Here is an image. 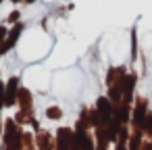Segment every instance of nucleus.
I'll return each instance as SVG.
<instances>
[{"instance_id": "obj_1", "label": "nucleus", "mask_w": 152, "mask_h": 150, "mask_svg": "<svg viewBox=\"0 0 152 150\" xmlns=\"http://www.w3.org/2000/svg\"><path fill=\"white\" fill-rule=\"evenodd\" d=\"M19 83L21 79L17 75H13L9 81H7V90H4V106H15L17 104V96H19Z\"/></svg>"}, {"instance_id": "obj_2", "label": "nucleus", "mask_w": 152, "mask_h": 150, "mask_svg": "<svg viewBox=\"0 0 152 150\" xmlns=\"http://www.w3.org/2000/svg\"><path fill=\"white\" fill-rule=\"evenodd\" d=\"M135 81H137V75H135L133 71H131V73H125V77H123V83H121V90H123V102H125V104H131Z\"/></svg>"}, {"instance_id": "obj_3", "label": "nucleus", "mask_w": 152, "mask_h": 150, "mask_svg": "<svg viewBox=\"0 0 152 150\" xmlns=\"http://www.w3.org/2000/svg\"><path fill=\"white\" fill-rule=\"evenodd\" d=\"M96 110H98L102 117H106V119H113V115H115V106H113V102H110L106 96H100V98L96 100Z\"/></svg>"}, {"instance_id": "obj_4", "label": "nucleus", "mask_w": 152, "mask_h": 150, "mask_svg": "<svg viewBox=\"0 0 152 150\" xmlns=\"http://www.w3.org/2000/svg\"><path fill=\"white\" fill-rule=\"evenodd\" d=\"M17 104L21 106V110H31V94H29L27 88H21V90H19Z\"/></svg>"}, {"instance_id": "obj_5", "label": "nucleus", "mask_w": 152, "mask_h": 150, "mask_svg": "<svg viewBox=\"0 0 152 150\" xmlns=\"http://www.w3.org/2000/svg\"><path fill=\"white\" fill-rule=\"evenodd\" d=\"M46 117L52 119V121H58V119L63 117V108H61V106H48V108H46Z\"/></svg>"}, {"instance_id": "obj_6", "label": "nucleus", "mask_w": 152, "mask_h": 150, "mask_svg": "<svg viewBox=\"0 0 152 150\" xmlns=\"http://www.w3.org/2000/svg\"><path fill=\"white\" fill-rule=\"evenodd\" d=\"M19 19H21V13H19L17 9H15V11H11V13H9V17H7V21H9V23H13V25H17V23H19Z\"/></svg>"}, {"instance_id": "obj_7", "label": "nucleus", "mask_w": 152, "mask_h": 150, "mask_svg": "<svg viewBox=\"0 0 152 150\" xmlns=\"http://www.w3.org/2000/svg\"><path fill=\"white\" fill-rule=\"evenodd\" d=\"M7 36H9V29H7L4 25H0V46L7 42Z\"/></svg>"}, {"instance_id": "obj_8", "label": "nucleus", "mask_w": 152, "mask_h": 150, "mask_svg": "<svg viewBox=\"0 0 152 150\" xmlns=\"http://www.w3.org/2000/svg\"><path fill=\"white\" fill-rule=\"evenodd\" d=\"M117 150H129V148H127L125 144H117Z\"/></svg>"}, {"instance_id": "obj_9", "label": "nucleus", "mask_w": 152, "mask_h": 150, "mask_svg": "<svg viewBox=\"0 0 152 150\" xmlns=\"http://www.w3.org/2000/svg\"><path fill=\"white\" fill-rule=\"evenodd\" d=\"M23 2H25V4H34V2H36V0H23Z\"/></svg>"}, {"instance_id": "obj_10", "label": "nucleus", "mask_w": 152, "mask_h": 150, "mask_svg": "<svg viewBox=\"0 0 152 150\" xmlns=\"http://www.w3.org/2000/svg\"><path fill=\"white\" fill-rule=\"evenodd\" d=\"M0 146H2V131H0Z\"/></svg>"}, {"instance_id": "obj_11", "label": "nucleus", "mask_w": 152, "mask_h": 150, "mask_svg": "<svg viewBox=\"0 0 152 150\" xmlns=\"http://www.w3.org/2000/svg\"><path fill=\"white\" fill-rule=\"evenodd\" d=\"M11 2H13V4H15V2H21V0H11Z\"/></svg>"}, {"instance_id": "obj_12", "label": "nucleus", "mask_w": 152, "mask_h": 150, "mask_svg": "<svg viewBox=\"0 0 152 150\" xmlns=\"http://www.w3.org/2000/svg\"><path fill=\"white\" fill-rule=\"evenodd\" d=\"M2 2H4V0H0V4H2Z\"/></svg>"}]
</instances>
